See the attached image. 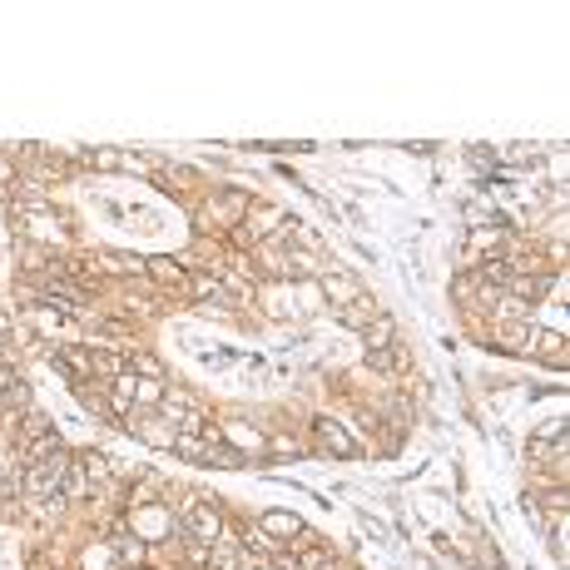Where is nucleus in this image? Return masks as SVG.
Segmentation results:
<instances>
[{
	"instance_id": "obj_1",
	"label": "nucleus",
	"mask_w": 570,
	"mask_h": 570,
	"mask_svg": "<svg viewBox=\"0 0 570 570\" xmlns=\"http://www.w3.org/2000/svg\"><path fill=\"white\" fill-rule=\"evenodd\" d=\"M317 437L332 447V457H357V447H352V437L332 422V417H317Z\"/></svg>"
},
{
	"instance_id": "obj_2",
	"label": "nucleus",
	"mask_w": 570,
	"mask_h": 570,
	"mask_svg": "<svg viewBox=\"0 0 570 570\" xmlns=\"http://www.w3.org/2000/svg\"><path fill=\"white\" fill-rule=\"evenodd\" d=\"M263 531H268L273 541H292V536L302 531V521L287 516V511H268V516H263Z\"/></svg>"
},
{
	"instance_id": "obj_3",
	"label": "nucleus",
	"mask_w": 570,
	"mask_h": 570,
	"mask_svg": "<svg viewBox=\"0 0 570 570\" xmlns=\"http://www.w3.org/2000/svg\"><path fill=\"white\" fill-rule=\"evenodd\" d=\"M189 531L198 541H213V536H218V516H213L208 506H198V511H189Z\"/></svg>"
},
{
	"instance_id": "obj_4",
	"label": "nucleus",
	"mask_w": 570,
	"mask_h": 570,
	"mask_svg": "<svg viewBox=\"0 0 570 570\" xmlns=\"http://www.w3.org/2000/svg\"><path fill=\"white\" fill-rule=\"evenodd\" d=\"M392 332H397V327H392V317H377V322L367 327V347H372V352H382V347L392 342Z\"/></svg>"
},
{
	"instance_id": "obj_5",
	"label": "nucleus",
	"mask_w": 570,
	"mask_h": 570,
	"mask_svg": "<svg viewBox=\"0 0 570 570\" xmlns=\"http://www.w3.org/2000/svg\"><path fill=\"white\" fill-rule=\"evenodd\" d=\"M327 297H332V302H337V307H342V302H347V297H357V287L347 283V278H342V273H332V278H327Z\"/></svg>"
},
{
	"instance_id": "obj_6",
	"label": "nucleus",
	"mask_w": 570,
	"mask_h": 570,
	"mask_svg": "<svg viewBox=\"0 0 570 570\" xmlns=\"http://www.w3.org/2000/svg\"><path fill=\"white\" fill-rule=\"evenodd\" d=\"M481 278H486V283H511V263H486Z\"/></svg>"
},
{
	"instance_id": "obj_7",
	"label": "nucleus",
	"mask_w": 570,
	"mask_h": 570,
	"mask_svg": "<svg viewBox=\"0 0 570 570\" xmlns=\"http://www.w3.org/2000/svg\"><path fill=\"white\" fill-rule=\"evenodd\" d=\"M149 273H154V278H179V263H169V258H154V263H149Z\"/></svg>"
},
{
	"instance_id": "obj_8",
	"label": "nucleus",
	"mask_w": 570,
	"mask_h": 570,
	"mask_svg": "<svg viewBox=\"0 0 570 570\" xmlns=\"http://www.w3.org/2000/svg\"><path fill=\"white\" fill-rule=\"evenodd\" d=\"M327 566H332V561H327L322 551H307V556H302V566H297V570H327Z\"/></svg>"
},
{
	"instance_id": "obj_9",
	"label": "nucleus",
	"mask_w": 570,
	"mask_h": 570,
	"mask_svg": "<svg viewBox=\"0 0 570 570\" xmlns=\"http://www.w3.org/2000/svg\"><path fill=\"white\" fill-rule=\"evenodd\" d=\"M90 159H95L99 169H114V164H119V154H114V149H95V154H90Z\"/></svg>"
},
{
	"instance_id": "obj_10",
	"label": "nucleus",
	"mask_w": 570,
	"mask_h": 570,
	"mask_svg": "<svg viewBox=\"0 0 570 570\" xmlns=\"http://www.w3.org/2000/svg\"><path fill=\"white\" fill-rule=\"evenodd\" d=\"M392 362H397V357H392V352H367V367H377V372H387V367H392Z\"/></svg>"
},
{
	"instance_id": "obj_11",
	"label": "nucleus",
	"mask_w": 570,
	"mask_h": 570,
	"mask_svg": "<svg viewBox=\"0 0 570 570\" xmlns=\"http://www.w3.org/2000/svg\"><path fill=\"white\" fill-rule=\"evenodd\" d=\"M85 467H90V476H109V462H104V457H95V452L85 457Z\"/></svg>"
},
{
	"instance_id": "obj_12",
	"label": "nucleus",
	"mask_w": 570,
	"mask_h": 570,
	"mask_svg": "<svg viewBox=\"0 0 570 570\" xmlns=\"http://www.w3.org/2000/svg\"><path fill=\"white\" fill-rule=\"evenodd\" d=\"M10 189V164H5V159H0V193Z\"/></svg>"
},
{
	"instance_id": "obj_13",
	"label": "nucleus",
	"mask_w": 570,
	"mask_h": 570,
	"mask_svg": "<svg viewBox=\"0 0 570 570\" xmlns=\"http://www.w3.org/2000/svg\"><path fill=\"white\" fill-rule=\"evenodd\" d=\"M273 570H297V561H273Z\"/></svg>"
}]
</instances>
